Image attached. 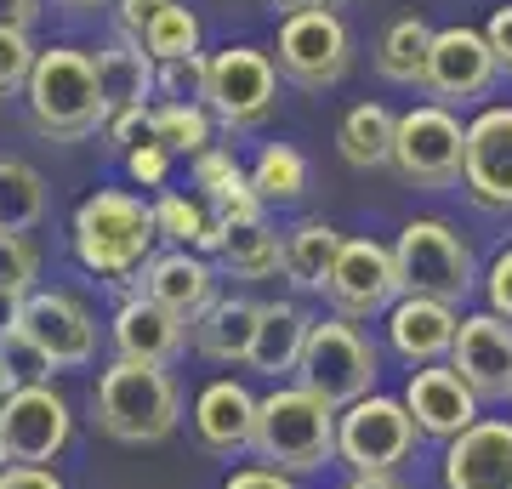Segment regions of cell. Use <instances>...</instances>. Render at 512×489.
<instances>
[{
  "label": "cell",
  "mask_w": 512,
  "mask_h": 489,
  "mask_svg": "<svg viewBox=\"0 0 512 489\" xmlns=\"http://www.w3.org/2000/svg\"><path fill=\"white\" fill-rule=\"evenodd\" d=\"M63 6H74V12H92V6H109V0H63Z\"/></svg>",
  "instance_id": "f5cc1de1"
},
{
  "label": "cell",
  "mask_w": 512,
  "mask_h": 489,
  "mask_svg": "<svg viewBox=\"0 0 512 489\" xmlns=\"http://www.w3.org/2000/svg\"><path fill=\"white\" fill-rule=\"evenodd\" d=\"M484 308L490 313H501L512 325V245L501 256L490 262V273H484Z\"/></svg>",
  "instance_id": "b9f144b4"
},
{
  "label": "cell",
  "mask_w": 512,
  "mask_h": 489,
  "mask_svg": "<svg viewBox=\"0 0 512 489\" xmlns=\"http://www.w3.org/2000/svg\"><path fill=\"white\" fill-rule=\"evenodd\" d=\"M154 222H160V239L165 251H200V256H217L228 228L211 217L205 200H188V194H160L154 200Z\"/></svg>",
  "instance_id": "f546056e"
},
{
  "label": "cell",
  "mask_w": 512,
  "mask_h": 489,
  "mask_svg": "<svg viewBox=\"0 0 512 489\" xmlns=\"http://www.w3.org/2000/svg\"><path fill=\"white\" fill-rule=\"evenodd\" d=\"M393 171L416 188H450L467 171V126L444 103H416L399 114Z\"/></svg>",
  "instance_id": "52a82bcc"
},
{
  "label": "cell",
  "mask_w": 512,
  "mask_h": 489,
  "mask_svg": "<svg viewBox=\"0 0 512 489\" xmlns=\"http://www.w3.org/2000/svg\"><path fill=\"white\" fill-rule=\"evenodd\" d=\"M256 325H262V302H251V296H217L194 319V347L211 364H245L251 359V342H256Z\"/></svg>",
  "instance_id": "484cf974"
},
{
  "label": "cell",
  "mask_w": 512,
  "mask_h": 489,
  "mask_svg": "<svg viewBox=\"0 0 512 489\" xmlns=\"http://www.w3.org/2000/svg\"><path fill=\"white\" fill-rule=\"evenodd\" d=\"M18 319H23V296H12V290H0V342L18 330Z\"/></svg>",
  "instance_id": "c3c4849f"
},
{
  "label": "cell",
  "mask_w": 512,
  "mask_h": 489,
  "mask_svg": "<svg viewBox=\"0 0 512 489\" xmlns=\"http://www.w3.org/2000/svg\"><path fill=\"white\" fill-rule=\"evenodd\" d=\"M342 245H348V239L336 234L330 222L308 217V222H296V228H285V279H291L296 290H308V296H325Z\"/></svg>",
  "instance_id": "4316f807"
},
{
  "label": "cell",
  "mask_w": 512,
  "mask_h": 489,
  "mask_svg": "<svg viewBox=\"0 0 512 489\" xmlns=\"http://www.w3.org/2000/svg\"><path fill=\"white\" fill-rule=\"evenodd\" d=\"M69 245L74 262L109 285H137L143 268L154 262V245H160V222H154V205H143L126 188H97L74 205L69 222Z\"/></svg>",
  "instance_id": "6da1fadb"
},
{
  "label": "cell",
  "mask_w": 512,
  "mask_h": 489,
  "mask_svg": "<svg viewBox=\"0 0 512 489\" xmlns=\"http://www.w3.org/2000/svg\"><path fill=\"white\" fill-rule=\"evenodd\" d=\"M74 438V410L52 381H23L0 404V444L12 467H57Z\"/></svg>",
  "instance_id": "ba28073f"
},
{
  "label": "cell",
  "mask_w": 512,
  "mask_h": 489,
  "mask_svg": "<svg viewBox=\"0 0 512 489\" xmlns=\"http://www.w3.org/2000/svg\"><path fill=\"white\" fill-rule=\"evenodd\" d=\"M382 376V353L353 319H319L308 336V353L296 364V387H308L313 399H325L330 410L370 399Z\"/></svg>",
  "instance_id": "8992f818"
},
{
  "label": "cell",
  "mask_w": 512,
  "mask_h": 489,
  "mask_svg": "<svg viewBox=\"0 0 512 489\" xmlns=\"http://www.w3.org/2000/svg\"><path fill=\"white\" fill-rule=\"evenodd\" d=\"M484 40H490V52H495V69L512 74V6H495V12H490Z\"/></svg>",
  "instance_id": "ee69618b"
},
{
  "label": "cell",
  "mask_w": 512,
  "mask_h": 489,
  "mask_svg": "<svg viewBox=\"0 0 512 489\" xmlns=\"http://www.w3.org/2000/svg\"><path fill=\"white\" fill-rule=\"evenodd\" d=\"M40 6H46V0H0V23H6V29H35Z\"/></svg>",
  "instance_id": "7dc6e473"
},
{
  "label": "cell",
  "mask_w": 512,
  "mask_h": 489,
  "mask_svg": "<svg viewBox=\"0 0 512 489\" xmlns=\"http://www.w3.org/2000/svg\"><path fill=\"white\" fill-rule=\"evenodd\" d=\"M348 489H404V484L393 478V472H353Z\"/></svg>",
  "instance_id": "f907efd6"
},
{
  "label": "cell",
  "mask_w": 512,
  "mask_h": 489,
  "mask_svg": "<svg viewBox=\"0 0 512 489\" xmlns=\"http://www.w3.org/2000/svg\"><path fill=\"white\" fill-rule=\"evenodd\" d=\"M217 262L234 273V279H274V273H285V234H274V222L228 228Z\"/></svg>",
  "instance_id": "4dcf8cb0"
},
{
  "label": "cell",
  "mask_w": 512,
  "mask_h": 489,
  "mask_svg": "<svg viewBox=\"0 0 512 489\" xmlns=\"http://www.w3.org/2000/svg\"><path fill=\"white\" fill-rule=\"evenodd\" d=\"M495 52L490 40H484V29H467V23H450V29H439V40H433V69H427V91H433V103H473V97H484L495 80Z\"/></svg>",
  "instance_id": "e0dca14e"
},
{
  "label": "cell",
  "mask_w": 512,
  "mask_h": 489,
  "mask_svg": "<svg viewBox=\"0 0 512 489\" xmlns=\"http://www.w3.org/2000/svg\"><path fill=\"white\" fill-rule=\"evenodd\" d=\"M188 336H194V330H188L171 308L148 302L143 290L126 296V302L114 308V319H109L114 353H120V359H137V364H165V370H171V364L183 359Z\"/></svg>",
  "instance_id": "ffe728a7"
},
{
  "label": "cell",
  "mask_w": 512,
  "mask_h": 489,
  "mask_svg": "<svg viewBox=\"0 0 512 489\" xmlns=\"http://www.w3.org/2000/svg\"><path fill=\"white\" fill-rule=\"evenodd\" d=\"M40 279V251L29 234H0V290L12 296H29Z\"/></svg>",
  "instance_id": "8d00e7d4"
},
{
  "label": "cell",
  "mask_w": 512,
  "mask_h": 489,
  "mask_svg": "<svg viewBox=\"0 0 512 489\" xmlns=\"http://www.w3.org/2000/svg\"><path fill=\"white\" fill-rule=\"evenodd\" d=\"M279 103V63L274 52H256V46H228L211 57V103L217 126L228 131H251L262 126Z\"/></svg>",
  "instance_id": "8fae6325"
},
{
  "label": "cell",
  "mask_w": 512,
  "mask_h": 489,
  "mask_svg": "<svg viewBox=\"0 0 512 489\" xmlns=\"http://www.w3.org/2000/svg\"><path fill=\"white\" fill-rule=\"evenodd\" d=\"M97 63V91H103V109H148V97H160V63L137 46V40L114 35L92 52Z\"/></svg>",
  "instance_id": "603a6c76"
},
{
  "label": "cell",
  "mask_w": 512,
  "mask_h": 489,
  "mask_svg": "<svg viewBox=\"0 0 512 489\" xmlns=\"http://www.w3.org/2000/svg\"><path fill=\"white\" fill-rule=\"evenodd\" d=\"M18 330L52 359V370H86L97 359V319L74 290H29Z\"/></svg>",
  "instance_id": "4fadbf2b"
},
{
  "label": "cell",
  "mask_w": 512,
  "mask_h": 489,
  "mask_svg": "<svg viewBox=\"0 0 512 489\" xmlns=\"http://www.w3.org/2000/svg\"><path fill=\"white\" fill-rule=\"evenodd\" d=\"M211 131H217V114L205 103H154V143L171 154V160H200L211 154Z\"/></svg>",
  "instance_id": "d6a6232c"
},
{
  "label": "cell",
  "mask_w": 512,
  "mask_h": 489,
  "mask_svg": "<svg viewBox=\"0 0 512 489\" xmlns=\"http://www.w3.org/2000/svg\"><path fill=\"white\" fill-rule=\"evenodd\" d=\"M0 489H69L57 478V467H0Z\"/></svg>",
  "instance_id": "bcb514c9"
},
{
  "label": "cell",
  "mask_w": 512,
  "mask_h": 489,
  "mask_svg": "<svg viewBox=\"0 0 512 489\" xmlns=\"http://www.w3.org/2000/svg\"><path fill=\"white\" fill-rule=\"evenodd\" d=\"M18 387H23V381L12 376V364H6V353H0V404L12 399V393H18Z\"/></svg>",
  "instance_id": "816d5d0a"
},
{
  "label": "cell",
  "mask_w": 512,
  "mask_h": 489,
  "mask_svg": "<svg viewBox=\"0 0 512 489\" xmlns=\"http://www.w3.org/2000/svg\"><path fill=\"white\" fill-rule=\"evenodd\" d=\"M160 103H211V57H177L160 63Z\"/></svg>",
  "instance_id": "d590c367"
},
{
  "label": "cell",
  "mask_w": 512,
  "mask_h": 489,
  "mask_svg": "<svg viewBox=\"0 0 512 489\" xmlns=\"http://www.w3.org/2000/svg\"><path fill=\"white\" fill-rule=\"evenodd\" d=\"M450 370L478 399H512V325L490 308L467 313L456 347H450Z\"/></svg>",
  "instance_id": "9a60e30c"
},
{
  "label": "cell",
  "mask_w": 512,
  "mask_h": 489,
  "mask_svg": "<svg viewBox=\"0 0 512 489\" xmlns=\"http://www.w3.org/2000/svg\"><path fill=\"white\" fill-rule=\"evenodd\" d=\"M92 421L120 444H160L183 421V393L165 364L114 359L92 387Z\"/></svg>",
  "instance_id": "7a4b0ae2"
},
{
  "label": "cell",
  "mask_w": 512,
  "mask_h": 489,
  "mask_svg": "<svg viewBox=\"0 0 512 489\" xmlns=\"http://www.w3.org/2000/svg\"><path fill=\"white\" fill-rule=\"evenodd\" d=\"M404 404H410V416H416L421 438H439V444H450V438H461L467 427H478V393L467 387V381L450 370V364H427V370H410V381H404Z\"/></svg>",
  "instance_id": "2e32d148"
},
{
  "label": "cell",
  "mask_w": 512,
  "mask_h": 489,
  "mask_svg": "<svg viewBox=\"0 0 512 489\" xmlns=\"http://www.w3.org/2000/svg\"><path fill=\"white\" fill-rule=\"evenodd\" d=\"M222 489H296V478L279 467H234L222 478Z\"/></svg>",
  "instance_id": "f6af8a7d"
},
{
  "label": "cell",
  "mask_w": 512,
  "mask_h": 489,
  "mask_svg": "<svg viewBox=\"0 0 512 489\" xmlns=\"http://www.w3.org/2000/svg\"><path fill=\"white\" fill-rule=\"evenodd\" d=\"M393 137H399V114L387 103H353L336 126V148L342 160L359 165V171H376V165H393Z\"/></svg>",
  "instance_id": "f1b7e54d"
},
{
  "label": "cell",
  "mask_w": 512,
  "mask_h": 489,
  "mask_svg": "<svg viewBox=\"0 0 512 489\" xmlns=\"http://www.w3.org/2000/svg\"><path fill=\"white\" fill-rule=\"evenodd\" d=\"M23 103H29L35 131L52 137V143H74V137H86V131H97L109 120L103 91H97V63L80 46H46L35 74H29Z\"/></svg>",
  "instance_id": "3957f363"
},
{
  "label": "cell",
  "mask_w": 512,
  "mask_h": 489,
  "mask_svg": "<svg viewBox=\"0 0 512 489\" xmlns=\"http://www.w3.org/2000/svg\"><path fill=\"white\" fill-rule=\"evenodd\" d=\"M404 296L399 285V262H393V245L382 239H348L342 256H336V273L325 285V302L336 308V319H376V313H393V302Z\"/></svg>",
  "instance_id": "7c38bea8"
},
{
  "label": "cell",
  "mask_w": 512,
  "mask_h": 489,
  "mask_svg": "<svg viewBox=\"0 0 512 489\" xmlns=\"http://www.w3.org/2000/svg\"><path fill=\"white\" fill-rule=\"evenodd\" d=\"M137 290H143L148 302L171 308L188 330H194V319H200L211 302H217V268H211L200 251H160V256L143 268Z\"/></svg>",
  "instance_id": "7402d4cb"
},
{
  "label": "cell",
  "mask_w": 512,
  "mask_h": 489,
  "mask_svg": "<svg viewBox=\"0 0 512 489\" xmlns=\"http://www.w3.org/2000/svg\"><path fill=\"white\" fill-rule=\"evenodd\" d=\"M279 74L302 91H325L336 86L353 63V35L342 12H296L279 23V46H274Z\"/></svg>",
  "instance_id": "30bf717a"
},
{
  "label": "cell",
  "mask_w": 512,
  "mask_h": 489,
  "mask_svg": "<svg viewBox=\"0 0 512 489\" xmlns=\"http://www.w3.org/2000/svg\"><path fill=\"white\" fill-rule=\"evenodd\" d=\"M46 217V177L29 160L0 154V234H29Z\"/></svg>",
  "instance_id": "1f68e13d"
},
{
  "label": "cell",
  "mask_w": 512,
  "mask_h": 489,
  "mask_svg": "<svg viewBox=\"0 0 512 489\" xmlns=\"http://www.w3.org/2000/svg\"><path fill=\"white\" fill-rule=\"evenodd\" d=\"M143 52L154 57V63H177V57H194V52H200V18L188 12L183 0H171L160 18H154V29L143 35Z\"/></svg>",
  "instance_id": "e575fe53"
},
{
  "label": "cell",
  "mask_w": 512,
  "mask_h": 489,
  "mask_svg": "<svg viewBox=\"0 0 512 489\" xmlns=\"http://www.w3.org/2000/svg\"><path fill=\"white\" fill-rule=\"evenodd\" d=\"M461 336V313L450 302H427V296H399L387 313V347L399 353L410 370L444 364Z\"/></svg>",
  "instance_id": "44dd1931"
},
{
  "label": "cell",
  "mask_w": 512,
  "mask_h": 489,
  "mask_svg": "<svg viewBox=\"0 0 512 489\" xmlns=\"http://www.w3.org/2000/svg\"><path fill=\"white\" fill-rule=\"evenodd\" d=\"M0 467H6V444H0Z\"/></svg>",
  "instance_id": "db71d44e"
},
{
  "label": "cell",
  "mask_w": 512,
  "mask_h": 489,
  "mask_svg": "<svg viewBox=\"0 0 512 489\" xmlns=\"http://www.w3.org/2000/svg\"><path fill=\"white\" fill-rule=\"evenodd\" d=\"M171 0H114V35H126L143 46V35L154 29V18H160Z\"/></svg>",
  "instance_id": "60d3db41"
},
{
  "label": "cell",
  "mask_w": 512,
  "mask_h": 489,
  "mask_svg": "<svg viewBox=\"0 0 512 489\" xmlns=\"http://www.w3.org/2000/svg\"><path fill=\"white\" fill-rule=\"evenodd\" d=\"M416 438L421 427L410 416V404L370 393L336 416V461H348L353 472H393L399 461H410Z\"/></svg>",
  "instance_id": "9c48e42d"
},
{
  "label": "cell",
  "mask_w": 512,
  "mask_h": 489,
  "mask_svg": "<svg viewBox=\"0 0 512 489\" xmlns=\"http://www.w3.org/2000/svg\"><path fill=\"white\" fill-rule=\"evenodd\" d=\"M461 188L484 211H512V103H490L467 120V171Z\"/></svg>",
  "instance_id": "5bb4252c"
},
{
  "label": "cell",
  "mask_w": 512,
  "mask_h": 489,
  "mask_svg": "<svg viewBox=\"0 0 512 489\" xmlns=\"http://www.w3.org/2000/svg\"><path fill=\"white\" fill-rule=\"evenodd\" d=\"M444 489H512V421L484 416L444 444Z\"/></svg>",
  "instance_id": "d6986e66"
},
{
  "label": "cell",
  "mask_w": 512,
  "mask_h": 489,
  "mask_svg": "<svg viewBox=\"0 0 512 489\" xmlns=\"http://www.w3.org/2000/svg\"><path fill=\"white\" fill-rule=\"evenodd\" d=\"M256 410H262V399L245 381H234V376L205 381L200 399H194V438H200V450L228 455V461L256 450Z\"/></svg>",
  "instance_id": "ac0fdd59"
},
{
  "label": "cell",
  "mask_w": 512,
  "mask_h": 489,
  "mask_svg": "<svg viewBox=\"0 0 512 489\" xmlns=\"http://www.w3.org/2000/svg\"><path fill=\"white\" fill-rule=\"evenodd\" d=\"M97 137L120 154V160H131L137 148H148L154 143V103L148 109H120V114H109L103 126H97Z\"/></svg>",
  "instance_id": "f35d334b"
},
{
  "label": "cell",
  "mask_w": 512,
  "mask_h": 489,
  "mask_svg": "<svg viewBox=\"0 0 512 489\" xmlns=\"http://www.w3.org/2000/svg\"><path fill=\"white\" fill-rule=\"evenodd\" d=\"M319 319H308V308L302 302H262V325H256V342H251V359H245V370H256V376H296V364H302V353H308V336Z\"/></svg>",
  "instance_id": "d4e9b609"
},
{
  "label": "cell",
  "mask_w": 512,
  "mask_h": 489,
  "mask_svg": "<svg viewBox=\"0 0 512 489\" xmlns=\"http://www.w3.org/2000/svg\"><path fill=\"white\" fill-rule=\"evenodd\" d=\"M393 262H399L404 296H427V302H450L461 308L478 290V262L473 245L439 217H410L393 239Z\"/></svg>",
  "instance_id": "5b68a950"
},
{
  "label": "cell",
  "mask_w": 512,
  "mask_h": 489,
  "mask_svg": "<svg viewBox=\"0 0 512 489\" xmlns=\"http://www.w3.org/2000/svg\"><path fill=\"white\" fill-rule=\"evenodd\" d=\"M35 63H40V52L29 46V29H6V23H0V97L29 91Z\"/></svg>",
  "instance_id": "74e56055"
},
{
  "label": "cell",
  "mask_w": 512,
  "mask_h": 489,
  "mask_svg": "<svg viewBox=\"0 0 512 489\" xmlns=\"http://www.w3.org/2000/svg\"><path fill=\"white\" fill-rule=\"evenodd\" d=\"M268 6H279L285 18H296V12H336V6H348V0H268Z\"/></svg>",
  "instance_id": "681fc988"
},
{
  "label": "cell",
  "mask_w": 512,
  "mask_h": 489,
  "mask_svg": "<svg viewBox=\"0 0 512 489\" xmlns=\"http://www.w3.org/2000/svg\"><path fill=\"white\" fill-rule=\"evenodd\" d=\"M433 40H439V29H427L421 18H393L376 40V74L393 86H427Z\"/></svg>",
  "instance_id": "83f0119b"
},
{
  "label": "cell",
  "mask_w": 512,
  "mask_h": 489,
  "mask_svg": "<svg viewBox=\"0 0 512 489\" xmlns=\"http://www.w3.org/2000/svg\"><path fill=\"white\" fill-rule=\"evenodd\" d=\"M251 188L262 194L268 205H291L308 194V160L296 154L291 143H268L251 165Z\"/></svg>",
  "instance_id": "836d02e7"
},
{
  "label": "cell",
  "mask_w": 512,
  "mask_h": 489,
  "mask_svg": "<svg viewBox=\"0 0 512 489\" xmlns=\"http://www.w3.org/2000/svg\"><path fill=\"white\" fill-rule=\"evenodd\" d=\"M336 416L325 399H313L308 387H274L256 410V461L279 467L291 478H308L325 461H336Z\"/></svg>",
  "instance_id": "277c9868"
},
{
  "label": "cell",
  "mask_w": 512,
  "mask_h": 489,
  "mask_svg": "<svg viewBox=\"0 0 512 489\" xmlns=\"http://www.w3.org/2000/svg\"><path fill=\"white\" fill-rule=\"evenodd\" d=\"M126 171H131V182H143V188H160L165 171H171V154H165L160 143H148V148H137V154L126 160Z\"/></svg>",
  "instance_id": "7bdbcfd3"
},
{
  "label": "cell",
  "mask_w": 512,
  "mask_h": 489,
  "mask_svg": "<svg viewBox=\"0 0 512 489\" xmlns=\"http://www.w3.org/2000/svg\"><path fill=\"white\" fill-rule=\"evenodd\" d=\"M194 188H200V200L211 205V217L222 228H245V222H268V200L251 188V171L234 165L228 148H211L194 160Z\"/></svg>",
  "instance_id": "cb8c5ba5"
},
{
  "label": "cell",
  "mask_w": 512,
  "mask_h": 489,
  "mask_svg": "<svg viewBox=\"0 0 512 489\" xmlns=\"http://www.w3.org/2000/svg\"><path fill=\"white\" fill-rule=\"evenodd\" d=\"M0 353H6V364H12V376L18 381H52V359H46L23 330H12V336L0 342Z\"/></svg>",
  "instance_id": "ab89813d"
}]
</instances>
